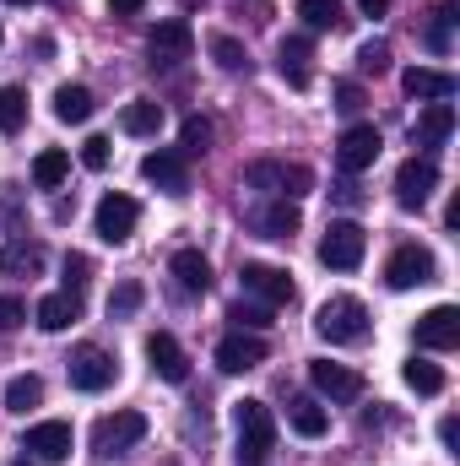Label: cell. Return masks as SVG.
I'll return each mask as SVG.
<instances>
[{"label":"cell","mask_w":460,"mask_h":466,"mask_svg":"<svg viewBox=\"0 0 460 466\" xmlns=\"http://www.w3.org/2000/svg\"><path fill=\"white\" fill-rule=\"evenodd\" d=\"M233 429H238V466H260L271 456V445H276V418H271V407L265 401H238L233 407Z\"/></svg>","instance_id":"1"},{"label":"cell","mask_w":460,"mask_h":466,"mask_svg":"<svg viewBox=\"0 0 460 466\" xmlns=\"http://www.w3.org/2000/svg\"><path fill=\"white\" fill-rule=\"evenodd\" d=\"M315 331H320L331 348H342V342H363V337H368V309H363V299H352V293L325 299L320 315H315Z\"/></svg>","instance_id":"2"},{"label":"cell","mask_w":460,"mask_h":466,"mask_svg":"<svg viewBox=\"0 0 460 466\" xmlns=\"http://www.w3.org/2000/svg\"><path fill=\"white\" fill-rule=\"evenodd\" d=\"M363 255H368V233H363V223H352V218H336L325 228V238H320V260L331 271H357Z\"/></svg>","instance_id":"3"},{"label":"cell","mask_w":460,"mask_h":466,"mask_svg":"<svg viewBox=\"0 0 460 466\" xmlns=\"http://www.w3.org/2000/svg\"><path fill=\"white\" fill-rule=\"evenodd\" d=\"M434 190H439V163L423 152V157H406L401 168H395V201L406 207V212H423L428 201H434Z\"/></svg>","instance_id":"4"},{"label":"cell","mask_w":460,"mask_h":466,"mask_svg":"<svg viewBox=\"0 0 460 466\" xmlns=\"http://www.w3.org/2000/svg\"><path fill=\"white\" fill-rule=\"evenodd\" d=\"M146 55H152V66L174 71L179 60H190V55H195V27H190L185 16L157 22V27H152V38H146Z\"/></svg>","instance_id":"5"},{"label":"cell","mask_w":460,"mask_h":466,"mask_svg":"<svg viewBox=\"0 0 460 466\" xmlns=\"http://www.w3.org/2000/svg\"><path fill=\"white\" fill-rule=\"evenodd\" d=\"M434 271H439V260H434V249H423V244H401V249L385 260V282H390L395 293H412V288L434 282Z\"/></svg>","instance_id":"6"},{"label":"cell","mask_w":460,"mask_h":466,"mask_svg":"<svg viewBox=\"0 0 460 466\" xmlns=\"http://www.w3.org/2000/svg\"><path fill=\"white\" fill-rule=\"evenodd\" d=\"M141 440H146V418L141 412H115V418H98L93 423V451L98 456H125Z\"/></svg>","instance_id":"7"},{"label":"cell","mask_w":460,"mask_h":466,"mask_svg":"<svg viewBox=\"0 0 460 466\" xmlns=\"http://www.w3.org/2000/svg\"><path fill=\"white\" fill-rule=\"evenodd\" d=\"M71 445H76V434H71V423H60V418L33 423V429L22 434V451H33V461H44V466H60L71 456Z\"/></svg>","instance_id":"8"},{"label":"cell","mask_w":460,"mask_h":466,"mask_svg":"<svg viewBox=\"0 0 460 466\" xmlns=\"http://www.w3.org/2000/svg\"><path fill=\"white\" fill-rule=\"evenodd\" d=\"M135 218H141V207H135L130 196L109 190V196L98 201V212H93V228H98V238H104V244H125V238L135 233Z\"/></svg>","instance_id":"9"},{"label":"cell","mask_w":460,"mask_h":466,"mask_svg":"<svg viewBox=\"0 0 460 466\" xmlns=\"http://www.w3.org/2000/svg\"><path fill=\"white\" fill-rule=\"evenodd\" d=\"M379 130L374 125H346L342 136H336V163H342V174H363V168H374V157H379Z\"/></svg>","instance_id":"10"},{"label":"cell","mask_w":460,"mask_h":466,"mask_svg":"<svg viewBox=\"0 0 460 466\" xmlns=\"http://www.w3.org/2000/svg\"><path fill=\"white\" fill-rule=\"evenodd\" d=\"M265 363V337L260 331H228L223 342H217V369L223 374H249V369H260Z\"/></svg>","instance_id":"11"},{"label":"cell","mask_w":460,"mask_h":466,"mask_svg":"<svg viewBox=\"0 0 460 466\" xmlns=\"http://www.w3.org/2000/svg\"><path fill=\"white\" fill-rule=\"evenodd\" d=\"M141 179H152L163 196H190V168H185V152H146L141 157Z\"/></svg>","instance_id":"12"},{"label":"cell","mask_w":460,"mask_h":466,"mask_svg":"<svg viewBox=\"0 0 460 466\" xmlns=\"http://www.w3.org/2000/svg\"><path fill=\"white\" fill-rule=\"evenodd\" d=\"M238 277H244V293L265 299L271 309H276V304H293V282H287V271H282V266H265V260H244V266H238Z\"/></svg>","instance_id":"13"},{"label":"cell","mask_w":460,"mask_h":466,"mask_svg":"<svg viewBox=\"0 0 460 466\" xmlns=\"http://www.w3.org/2000/svg\"><path fill=\"white\" fill-rule=\"evenodd\" d=\"M417 348H423V352L460 348V309H455V304H434V309L417 320Z\"/></svg>","instance_id":"14"},{"label":"cell","mask_w":460,"mask_h":466,"mask_svg":"<svg viewBox=\"0 0 460 466\" xmlns=\"http://www.w3.org/2000/svg\"><path fill=\"white\" fill-rule=\"evenodd\" d=\"M276 71H282V82H287V87H298V93H304V87L315 82V44H309L304 33L282 38V44H276Z\"/></svg>","instance_id":"15"},{"label":"cell","mask_w":460,"mask_h":466,"mask_svg":"<svg viewBox=\"0 0 460 466\" xmlns=\"http://www.w3.org/2000/svg\"><path fill=\"white\" fill-rule=\"evenodd\" d=\"M309 380H315V390L331 396V401H357V396H363V374L346 369V363H331V358H315V363H309Z\"/></svg>","instance_id":"16"},{"label":"cell","mask_w":460,"mask_h":466,"mask_svg":"<svg viewBox=\"0 0 460 466\" xmlns=\"http://www.w3.org/2000/svg\"><path fill=\"white\" fill-rule=\"evenodd\" d=\"M115 358H109V352L104 348H82L76 352V358H71V385H76V390H87V396H98V390H109V385H115Z\"/></svg>","instance_id":"17"},{"label":"cell","mask_w":460,"mask_h":466,"mask_svg":"<svg viewBox=\"0 0 460 466\" xmlns=\"http://www.w3.org/2000/svg\"><path fill=\"white\" fill-rule=\"evenodd\" d=\"M146 363H152V374L168 380V385H185V380H190V358H185V348H179L168 331L146 337Z\"/></svg>","instance_id":"18"},{"label":"cell","mask_w":460,"mask_h":466,"mask_svg":"<svg viewBox=\"0 0 460 466\" xmlns=\"http://www.w3.org/2000/svg\"><path fill=\"white\" fill-rule=\"evenodd\" d=\"M401 87H406L412 98H423V104H450L460 82L450 76V71H434V66H412V71H401Z\"/></svg>","instance_id":"19"},{"label":"cell","mask_w":460,"mask_h":466,"mask_svg":"<svg viewBox=\"0 0 460 466\" xmlns=\"http://www.w3.org/2000/svg\"><path fill=\"white\" fill-rule=\"evenodd\" d=\"M249 223H255L260 238H276V244H282V238H293V233H298V207H293L287 196H276V201H265Z\"/></svg>","instance_id":"20"},{"label":"cell","mask_w":460,"mask_h":466,"mask_svg":"<svg viewBox=\"0 0 460 466\" xmlns=\"http://www.w3.org/2000/svg\"><path fill=\"white\" fill-rule=\"evenodd\" d=\"M168 271H174L179 293H206V288H212V260H206L201 249H179V255L168 260Z\"/></svg>","instance_id":"21"},{"label":"cell","mask_w":460,"mask_h":466,"mask_svg":"<svg viewBox=\"0 0 460 466\" xmlns=\"http://www.w3.org/2000/svg\"><path fill=\"white\" fill-rule=\"evenodd\" d=\"M33 320H38V331H65V326H76V320H82V293H49V299L33 309Z\"/></svg>","instance_id":"22"},{"label":"cell","mask_w":460,"mask_h":466,"mask_svg":"<svg viewBox=\"0 0 460 466\" xmlns=\"http://www.w3.org/2000/svg\"><path fill=\"white\" fill-rule=\"evenodd\" d=\"M450 130H455V104H428L417 115V125H412V141L417 147H445Z\"/></svg>","instance_id":"23"},{"label":"cell","mask_w":460,"mask_h":466,"mask_svg":"<svg viewBox=\"0 0 460 466\" xmlns=\"http://www.w3.org/2000/svg\"><path fill=\"white\" fill-rule=\"evenodd\" d=\"M287 423H293V434H304V440H320V434L331 429V412H325L315 396H293V401H287Z\"/></svg>","instance_id":"24"},{"label":"cell","mask_w":460,"mask_h":466,"mask_svg":"<svg viewBox=\"0 0 460 466\" xmlns=\"http://www.w3.org/2000/svg\"><path fill=\"white\" fill-rule=\"evenodd\" d=\"M93 109H98V98H93L87 87H76V82L55 87V119H60V125H87Z\"/></svg>","instance_id":"25"},{"label":"cell","mask_w":460,"mask_h":466,"mask_svg":"<svg viewBox=\"0 0 460 466\" xmlns=\"http://www.w3.org/2000/svg\"><path fill=\"white\" fill-rule=\"evenodd\" d=\"M119 130H125V136H157V130H163V104H157V98H130V104L119 109Z\"/></svg>","instance_id":"26"},{"label":"cell","mask_w":460,"mask_h":466,"mask_svg":"<svg viewBox=\"0 0 460 466\" xmlns=\"http://www.w3.org/2000/svg\"><path fill=\"white\" fill-rule=\"evenodd\" d=\"M0 271H11V277H38V271H44V244L11 238V244L0 249Z\"/></svg>","instance_id":"27"},{"label":"cell","mask_w":460,"mask_h":466,"mask_svg":"<svg viewBox=\"0 0 460 466\" xmlns=\"http://www.w3.org/2000/svg\"><path fill=\"white\" fill-rule=\"evenodd\" d=\"M65 174H71V152H65V147H44V152L33 157V185H38V190H60Z\"/></svg>","instance_id":"28"},{"label":"cell","mask_w":460,"mask_h":466,"mask_svg":"<svg viewBox=\"0 0 460 466\" xmlns=\"http://www.w3.org/2000/svg\"><path fill=\"white\" fill-rule=\"evenodd\" d=\"M38 401H44V380H38V374H16V380H5V412L27 418Z\"/></svg>","instance_id":"29"},{"label":"cell","mask_w":460,"mask_h":466,"mask_svg":"<svg viewBox=\"0 0 460 466\" xmlns=\"http://www.w3.org/2000/svg\"><path fill=\"white\" fill-rule=\"evenodd\" d=\"M401 380H406L417 396H439V390H445V369H439V363H428V358H412V363L401 369Z\"/></svg>","instance_id":"30"},{"label":"cell","mask_w":460,"mask_h":466,"mask_svg":"<svg viewBox=\"0 0 460 466\" xmlns=\"http://www.w3.org/2000/svg\"><path fill=\"white\" fill-rule=\"evenodd\" d=\"M27 125V93L22 87H0V136H16Z\"/></svg>","instance_id":"31"},{"label":"cell","mask_w":460,"mask_h":466,"mask_svg":"<svg viewBox=\"0 0 460 466\" xmlns=\"http://www.w3.org/2000/svg\"><path fill=\"white\" fill-rule=\"evenodd\" d=\"M206 49H212V60H217L223 71H249V49H244L238 38H228V33H212Z\"/></svg>","instance_id":"32"},{"label":"cell","mask_w":460,"mask_h":466,"mask_svg":"<svg viewBox=\"0 0 460 466\" xmlns=\"http://www.w3.org/2000/svg\"><path fill=\"white\" fill-rule=\"evenodd\" d=\"M298 16H304L309 27H320V33H325V27H342V22H346L336 0H298Z\"/></svg>","instance_id":"33"},{"label":"cell","mask_w":460,"mask_h":466,"mask_svg":"<svg viewBox=\"0 0 460 466\" xmlns=\"http://www.w3.org/2000/svg\"><path fill=\"white\" fill-rule=\"evenodd\" d=\"M179 147H185V157H201V152H212V125L201 115H190L179 125Z\"/></svg>","instance_id":"34"},{"label":"cell","mask_w":460,"mask_h":466,"mask_svg":"<svg viewBox=\"0 0 460 466\" xmlns=\"http://www.w3.org/2000/svg\"><path fill=\"white\" fill-rule=\"evenodd\" d=\"M141 299H146L141 282H119L115 293H109V320H130V315L141 309Z\"/></svg>","instance_id":"35"},{"label":"cell","mask_w":460,"mask_h":466,"mask_svg":"<svg viewBox=\"0 0 460 466\" xmlns=\"http://www.w3.org/2000/svg\"><path fill=\"white\" fill-rule=\"evenodd\" d=\"M228 320H233V331H265L271 326V304H233L228 309Z\"/></svg>","instance_id":"36"},{"label":"cell","mask_w":460,"mask_h":466,"mask_svg":"<svg viewBox=\"0 0 460 466\" xmlns=\"http://www.w3.org/2000/svg\"><path fill=\"white\" fill-rule=\"evenodd\" d=\"M357 66H363L368 76H379V71H390V44H385V38H368V44L357 49Z\"/></svg>","instance_id":"37"},{"label":"cell","mask_w":460,"mask_h":466,"mask_svg":"<svg viewBox=\"0 0 460 466\" xmlns=\"http://www.w3.org/2000/svg\"><path fill=\"white\" fill-rule=\"evenodd\" d=\"M244 185L249 190H282V163H249L244 168Z\"/></svg>","instance_id":"38"},{"label":"cell","mask_w":460,"mask_h":466,"mask_svg":"<svg viewBox=\"0 0 460 466\" xmlns=\"http://www.w3.org/2000/svg\"><path fill=\"white\" fill-rule=\"evenodd\" d=\"M450 22H455V0H445V5L434 11V22H428V44H434L439 55L450 49Z\"/></svg>","instance_id":"39"},{"label":"cell","mask_w":460,"mask_h":466,"mask_svg":"<svg viewBox=\"0 0 460 466\" xmlns=\"http://www.w3.org/2000/svg\"><path fill=\"white\" fill-rule=\"evenodd\" d=\"M82 168H93V174L109 168V136H87L82 141Z\"/></svg>","instance_id":"40"},{"label":"cell","mask_w":460,"mask_h":466,"mask_svg":"<svg viewBox=\"0 0 460 466\" xmlns=\"http://www.w3.org/2000/svg\"><path fill=\"white\" fill-rule=\"evenodd\" d=\"M309 185H315V174H309L304 163H282V196H287V201H293V196H304Z\"/></svg>","instance_id":"41"},{"label":"cell","mask_w":460,"mask_h":466,"mask_svg":"<svg viewBox=\"0 0 460 466\" xmlns=\"http://www.w3.org/2000/svg\"><path fill=\"white\" fill-rule=\"evenodd\" d=\"M87 277H93V260L87 255H65V293H82Z\"/></svg>","instance_id":"42"},{"label":"cell","mask_w":460,"mask_h":466,"mask_svg":"<svg viewBox=\"0 0 460 466\" xmlns=\"http://www.w3.org/2000/svg\"><path fill=\"white\" fill-rule=\"evenodd\" d=\"M331 201H336V207H363V185H357V174H346V179L331 185Z\"/></svg>","instance_id":"43"},{"label":"cell","mask_w":460,"mask_h":466,"mask_svg":"<svg viewBox=\"0 0 460 466\" xmlns=\"http://www.w3.org/2000/svg\"><path fill=\"white\" fill-rule=\"evenodd\" d=\"M22 320H27V304H22L16 293H5V299H0V331H16Z\"/></svg>","instance_id":"44"},{"label":"cell","mask_w":460,"mask_h":466,"mask_svg":"<svg viewBox=\"0 0 460 466\" xmlns=\"http://www.w3.org/2000/svg\"><path fill=\"white\" fill-rule=\"evenodd\" d=\"M363 104H368V98H363L357 82H336V109H342V115H357Z\"/></svg>","instance_id":"45"},{"label":"cell","mask_w":460,"mask_h":466,"mask_svg":"<svg viewBox=\"0 0 460 466\" xmlns=\"http://www.w3.org/2000/svg\"><path fill=\"white\" fill-rule=\"evenodd\" d=\"M109 11H115V16H141L146 0H109Z\"/></svg>","instance_id":"46"},{"label":"cell","mask_w":460,"mask_h":466,"mask_svg":"<svg viewBox=\"0 0 460 466\" xmlns=\"http://www.w3.org/2000/svg\"><path fill=\"white\" fill-rule=\"evenodd\" d=\"M439 440H445L450 451H455V445H460V423H455V418H445V423H439Z\"/></svg>","instance_id":"47"},{"label":"cell","mask_w":460,"mask_h":466,"mask_svg":"<svg viewBox=\"0 0 460 466\" xmlns=\"http://www.w3.org/2000/svg\"><path fill=\"white\" fill-rule=\"evenodd\" d=\"M357 5H363V16H385V5H390V0H357Z\"/></svg>","instance_id":"48"},{"label":"cell","mask_w":460,"mask_h":466,"mask_svg":"<svg viewBox=\"0 0 460 466\" xmlns=\"http://www.w3.org/2000/svg\"><path fill=\"white\" fill-rule=\"evenodd\" d=\"M179 5H185V11H195V5H206V0H179Z\"/></svg>","instance_id":"49"},{"label":"cell","mask_w":460,"mask_h":466,"mask_svg":"<svg viewBox=\"0 0 460 466\" xmlns=\"http://www.w3.org/2000/svg\"><path fill=\"white\" fill-rule=\"evenodd\" d=\"M16 5H27V0H16Z\"/></svg>","instance_id":"50"}]
</instances>
